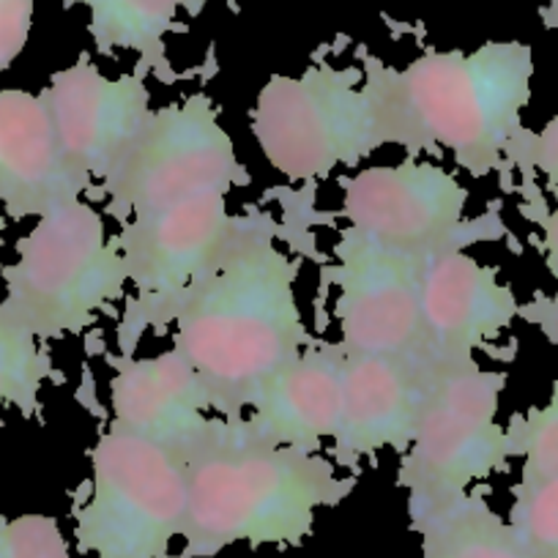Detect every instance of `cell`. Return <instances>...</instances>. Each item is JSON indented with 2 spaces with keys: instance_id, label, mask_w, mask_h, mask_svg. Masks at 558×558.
<instances>
[{
  "instance_id": "44dd1931",
  "label": "cell",
  "mask_w": 558,
  "mask_h": 558,
  "mask_svg": "<svg viewBox=\"0 0 558 558\" xmlns=\"http://www.w3.org/2000/svg\"><path fill=\"white\" fill-rule=\"evenodd\" d=\"M509 525L534 558H558V476L512 487Z\"/></svg>"
},
{
  "instance_id": "ac0fdd59",
  "label": "cell",
  "mask_w": 558,
  "mask_h": 558,
  "mask_svg": "<svg viewBox=\"0 0 558 558\" xmlns=\"http://www.w3.org/2000/svg\"><path fill=\"white\" fill-rule=\"evenodd\" d=\"M408 518L422 536V558H534L482 493L408 504Z\"/></svg>"
},
{
  "instance_id": "52a82bcc",
  "label": "cell",
  "mask_w": 558,
  "mask_h": 558,
  "mask_svg": "<svg viewBox=\"0 0 558 558\" xmlns=\"http://www.w3.org/2000/svg\"><path fill=\"white\" fill-rule=\"evenodd\" d=\"M504 384L507 373L480 367L476 359L441 367L397 474L408 504L458 496L518 458L512 430L498 422Z\"/></svg>"
},
{
  "instance_id": "7402d4cb",
  "label": "cell",
  "mask_w": 558,
  "mask_h": 558,
  "mask_svg": "<svg viewBox=\"0 0 558 558\" xmlns=\"http://www.w3.org/2000/svg\"><path fill=\"white\" fill-rule=\"evenodd\" d=\"M514 452L523 458L520 482H545L558 476V380L550 400L542 408H531L525 416H514L509 425Z\"/></svg>"
},
{
  "instance_id": "277c9868",
  "label": "cell",
  "mask_w": 558,
  "mask_h": 558,
  "mask_svg": "<svg viewBox=\"0 0 558 558\" xmlns=\"http://www.w3.org/2000/svg\"><path fill=\"white\" fill-rule=\"evenodd\" d=\"M9 313L41 342L80 335L118 302L129 274L116 235L90 203L56 208L17 241V260L0 268Z\"/></svg>"
},
{
  "instance_id": "9c48e42d",
  "label": "cell",
  "mask_w": 558,
  "mask_h": 558,
  "mask_svg": "<svg viewBox=\"0 0 558 558\" xmlns=\"http://www.w3.org/2000/svg\"><path fill=\"white\" fill-rule=\"evenodd\" d=\"M228 197L203 195L137 211L116 235L126 263L129 282L137 291L126 310L129 342L146 326L170 320L175 304L219 263L239 235L244 214L228 211Z\"/></svg>"
},
{
  "instance_id": "2e32d148",
  "label": "cell",
  "mask_w": 558,
  "mask_h": 558,
  "mask_svg": "<svg viewBox=\"0 0 558 558\" xmlns=\"http://www.w3.org/2000/svg\"><path fill=\"white\" fill-rule=\"evenodd\" d=\"M112 364V425L165 444L186 458L211 418V405L195 369L173 348L151 359H116Z\"/></svg>"
},
{
  "instance_id": "4316f807",
  "label": "cell",
  "mask_w": 558,
  "mask_h": 558,
  "mask_svg": "<svg viewBox=\"0 0 558 558\" xmlns=\"http://www.w3.org/2000/svg\"><path fill=\"white\" fill-rule=\"evenodd\" d=\"M539 17L547 31H556L558 34V0H547L545 7L539 9Z\"/></svg>"
},
{
  "instance_id": "e0dca14e",
  "label": "cell",
  "mask_w": 558,
  "mask_h": 558,
  "mask_svg": "<svg viewBox=\"0 0 558 558\" xmlns=\"http://www.w3.org/2000/svg\"><path fill=\"white\" fill-rule=\"evenodd\" d=\"M340 342L310 345L286 373L266 386L241 422L255 441L324 452L340 427L342 413Z\"/></svg>"
},
{
  "instance_id": "30bf717a",
  "label": "cell",
  "mask_w": 558,
  "mask_h": 558,
  "mask_svg": "<svg viewBox=\"0 0 558 558\" xmlns=\"http://www.w3.org/2000/svg\"><path fill=\"white\" fill-rule=\"evenodd\" d=\"M342 214L353 233L408 255L463 250L469 241L504 233L496 217L469 222V190L441 165L413 157L359 170L342 179Z\"/></svg>"
},
{
  "instance_id": "d4e9b609",
  "label": "cell",
  "mask_w": 558,
  "mask_h": 558,
  "mask_svg": "<svg viewBox=\"0 0 558 558\" xmlns=\"http://www.w3.org/2000/svg\"><path fill=\"white\" fill-rule=\"evenodd\" d=\"M514 165L539 170L547 184H550V190H558V112L539 134L529 132Z\"/></svg>"
},
{
  "instance_id": "7a4b0ae2",
  "label": "cell",
  "mask_w": 558,
  "mask_h": 558,
  "mask_svg": "<svg viewBox=\"0 0 558 558\" xmlns=\"http://www.w3.org/2000/svg\"><path fill=\"white\" fill-rule=\"evenodd\" d=\"M364 90L378 112L384 146L411 157L447 151L471 175L514 168L529 132L534 56L523 41H487L474 52L430 50L405 69L364 56Z\"/></svg>"
},
{
  "instance_id": "5b68a950",
  "label": "cell",
  "mask_w": 558,
  "mask_h": 558,
  "mask_svg": "<svg viewBox=\"0 0 558 558\" xmlns=\"http://www.w3.org/2000/svg\"><path fill=\"white\" fill-rule=\"evenodd\" d=\"M186 501L184 454L110 425L90 449V496L74 512L77 550L96 558H170Z\"/></svg>"
},
{
  "instance_id": "cb8c5ba5",
  "label": "cell",
  "mask_w": 558,
  "mask_h": 558,
  "mask_svg": "<svg viewBox=\"0 0 558 558\" xmlns=\"http://www.w3.org/2000/svg\"><path fill=\"white\" fill-rule=\"evenodd\" d=\"M34 25V0H0V72L25 50Z\"/></svg>"
},
{
  "instance_id": "ffe728a7",
  "label": "cell",
  "mask_w": 558,
  "mask_h": 558,
  "mask_svg": "<svg viewBox=\"0 0 558 558\" xmlns=\"http://www.w3.org/2000/svg\"><path fill=\"white\" fill-rule=\"evenodd\" d=\"M52 369L45 342L0 302V411L14 405L23 416H39L41 386L52 378Z\"/></svg>"
},
{
  "instance_id": "8fae6325",
  "label": "cell",
  "mask_w": 558,
  "mask_h": 558,
  "mask_svg": "<svg viewBox=\"0 0 558 558\" xmlns=\"http://www.w3.org/2000/svg\"><path fill=\"white\" fill-rule=\"evenodd\" d=\"M329 268L345 356H425L418 271L425 257L342 230Z\"/></svg>"
},
{
  "instance_id": "d6986e66",
  "label": "cell",
  "mask_w": 558,
  "mask_h": 558,
  "mask_svg": "<svg viewBox=\"0 0 558 558\" xmlns=\"http://www.w3.org/2000/svg\"><path fill=\"white\" fill-rule=\"evenodd\" d=\"M63 9L85 7L96 50L137 52L140 61L165 77L170 69L165 39L179 28V12L197 17L206 0H61Z\"/></svg>"
},
{
  "instance_id": "3957f363",
  "label": "cell",
  "mask_w": 558,
  "mask_h": 558,
  "mask_svg": "<svg viewBox=\"0 0 558 558\" xmlns=\"http://www.w3.org/2000/svg\"><path fill=\"white\" fill-rule=\"evenodd\" d=\"M184 550L179 558H211L235 542L302 545L320 507L351 496L356 476H340L324 452L260 444L244 422L208 418L186 454Z\"/></svg>"
},
{
  "instance_id": "9a60e30c",
  "label": "cell",
  "mask_w": 558,
  "mask_h": 558,
  "mask_svg": "<svg viewBox=\"0 0 558 558\" xmlns=\"http://www.w3.org/2000/svg\"><path fill=\"white\" fill-rule=\"evenodd\" d=\"M85 192L94 184L63 162L45 101L28 90H0V203L9 217L41 219Z\"/></svg>"
},
{
  "instance_id": "ba28073f",
  "label": "cell",
  "mask_w": 558,
  "mask_h": 558,
  "mask_svg": "<svg viewBox=\"0 0 558 558\" xmlns=\"http://www.w3.org/2000/svg\"><path fill=\"white\" fill-rule=\"evenodd\" d=\"M244 181L235 146L206 94H192L154 110L126 157L101 181L107 206L118 222L132 214L186 197L222 195Z\"/></svg>"
},
{
  "instance_id": "484cf974",
  "label": "cell",
  "mask_w": 558,
  "mask_h": 558,
  "mask_svg": "<svg viewBox=\"0 0 558 558\" xmlns=\"http://www.w3.org/2000/svg\"><path fill=\"white\" fill-rule=\"evenodd\" d=\"M542 225V252L547 257V268L558 274V208L556 211H545L539 217Z\"/></svg>"
},
{
  "instance_id": "603a6c76",
  "label": "cell",
  "mask_w": 558,
  "mask_h": 558,
  "mask_svg": "<svg viewBox=\"0 0 558 558\" xmlns=\"http://www.w3.org/2000/svg\"><path fill=\"white\" fill-rule=\"evenodd\" d=\"M0 558H72L61 525L50 514L0 518Z\"/></svg>"
},
{
  "instance_id": "8992f818",
  "label": "cell",
  "mask_w": 558,
  "mask_h": 558,
  "mask_svg": "<svg viewBox=\"0 0 558 558\" xmlns=\"http://www.w3.org/2000/svg\"><path fill=\"white\" fill-rule=\"evenodd\" d=\"M359 69L313 66L302 77L274 74L252 110L263 157L291 181H313L356 168L384 148L378 112Z\"/></svg>"
},
{
  "instance_id": "4fadbf2b",
  "label": "cell",
  "mask_w": 558,
  "mask_h": 558,
  "mask_svg": "<svg viewBox=\"0 0 558 558\" xmlns=\"http://www.w3.org/2000/svg\"><path fill=\"white\" fill-rule=\"evenodd\" d=\"M441 367L422 356H342V413L331 438L337 463L356 465L384 449L405 452Z\"/></svg>"
},
{
  "instance_id": "83f0119b",
  "label": "cell",
  "mask_w": 558,
  "mask_h": 558,
  "mask_svg": "<svg viewBox=\"0 0 558 558\" xmlns=\"http://www.w3.org/2000/svg\"><path fill=\"white\" fill-rule=\"evenodd\" d=\"M3 233H7V217L0 214V252H3ZM3 268V266H0Z\"/></svg>"
},
{
  "instance_id": "5bb4252c",
  "label": "cell",
  "mask_w": 558,
  "mask_h": 558,
  "mask_svg": "<svg viewBox=\"0 0 558 558\" xmlns=\"http://www.w3.org/2000/svg\"><path fill=\"white\" fill-rule=\"evenodd\" d=\"M418 304L425 356L444 367L474 362V353L520 315L512 288L463 250L436 252L422 260Z\"/></svg>"
},
{
  "instance_id": "6da1fadb",
  "label": "cell",
  "mask_w": 558,
  "mask_h": 558,
  "mask_svg": "<svg viewBox=\"0 0 558 558\" xmlns=\"http://www.w3.org/2000/svg\"><path fill=\"white\" fill-rule=\"evenodd\" d=\"M268 214H244L217 266L175 304L173 351L206 389L214 416L239 422L310 348L296 302L299 263L274 241Z\"/></svg>"
},
{
  "instance_id": "7c38bea8",
  "label": "cell",
  "mask_w": 558,
  "mask_h": 558,
  "mask_svg": "<svg viewBox=\"0 0 558 558\" xmlns=\"http://www.w3.org/2000/svg\"><path fill=\"white\" fill-rule=\"evenodd\" d=\"M39 99L63 162L90 184H101L118 168L154 116L143 74L107 77L88 58L52 74Z\"/></svg>"
}]
</instances>
